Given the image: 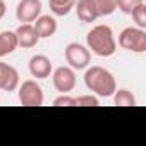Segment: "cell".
I'll return each instance as SVG.
<instances>
[{
	"label": "cell",
	"mask_w": 146,
	"mask_h": 146,
	"mask_svg": "<svg viewBox=\"0 0 146 146\" xmlns=\"http://www.w3.org/2000/svg\"><path fill=\"white\" fill-rule=\"evenodd\" d=\"M84 84L90 91H93L96 96H102V98L112 96L117 90V83H115L113 74L110 70H107L105 67H100V65L86 67Z\"/></svg>",
	"instance_id": "cell-1"
},
{
	"label": "cell",
	"mask_w": 146,
	"mask_h": 146,
	"mask_svg": "<svg viewBox=\"0 0 146 146\" xmlns=\"http://www.w3.org/2000/svg\"><path fill=\"white\" fill-rule=\"evenodd\" d=\"M86 45L88 50H91L98 57H112L117 52V41L113 36V31L107 24H98L91 28L86 35Z\"/></svg>",
	"instance_id": "cell-2"
},
{
	"label": "cell",
	"mask_w": 146,
	"mask_h": 146,
	"mask_svg": "<svg viewBox=\"0 0 146 146\" xmlns=\"http://www.w3.org/2000/svg\"><path fill=\"white\" fill-rule=\"evenodd\" d=\"M119 45L124 50L134 52V53H143L146 52V31L141 28H124L119 35Z\"/></svg>",
	"instance_id": "cell-3"
},
{
	"label": "cell",
	"mask_w": 146,
	"mask_h": 146,
	"mask_svg": "<svg viewBox=\"0 0 146 146\" xmlns=\"http://www.w3.org/2000/svg\"><path fill=\"white\" fill-rule=\"evenodd\" d=\"M64 55H65V62L69 64V67H72L74 70H83L91 62V53H90L88 46L76 43V41H72L65 46Z\"/></svg>",
	"instance_id": "cell-4"
},
{
	"label": "cell",
	"mask_w": 146,
	"mask_h": 146,
	"mask_svg": "<svg viewBox=\"0 0 146 146\" xmlns=\"http://www.w3.org/2000/svg\"><path fill=\"white\" fill-rule=\"evenodd\" d=\"M19 91H17V98L21 102V105L24 107H41L43 102H45V95H43V90L41 86L33 81V79H28L24 81L21 86H17Z\"/></svg>",
	"instance_id": "cell-5"
},
{
	"label": "cell",
	"mask_w": 146,
	"mask_h": 146,
	"mask_svg": "<svg viewBox=\"0 0 146 146\" xmlns=\"http://www.w3.org/2000/svg\"><path fill=\"white\" fill-rule=\"evenodd\" d=\"M52 83L58 93H70L76 88V72L72 67L62 65L52 70Z\"/></svg>",
	"instance_id": "cell-6"
},
{
	"label": "cell",
	"mask_w": 146,
	"mask_h": 146,
	"mask_svg": "<svg viewBox=\"0 0 146 146\" xmlns=\"http://www.w3.org/2000/svg\"><path fill=\"white\" fill-rule=\"evenodd\" d=\"M41 0H19L16 7V17L19 23H35L41 14Z\"/></svg>",
	"instance_id": "cell-7"
},
{
	"label": "cell",
	"mask_w": 146,
	"mask_h": 146,
	"mask_svg": "<svg viewBox=\"0 0 146 146\" xmlns=\"http://www.w3.org/2000/svg\"><path fill=\"white\" fill-rule=\"evenodd\" d=\"M28 67H29V74L33 78H36V79H46V78H50L52 70H53L52 60L46 55H41V53L33 55L29 58Z\"/></svg>",
	"instance_id": "cell-8"
},
{
	"label": "cell",
	"mask_w": 146,
	"mask_h": 146,
	"mask_svg": "<svg viewBox=\"0 0 146 146\" xmlns=\"http://www.w3.org/2000/svg\"><path fill=\"white\" fill-rule=\"evenodd\" d=\"M19 86V72L16 67L0 62V91H14Z\"/></svg>",
	"instance_id": "cell-9"
},
{
	"label": "cell",
	"mask_w": 146,
	"mask_h": 146,
	"mask_svg": "<svg viewBox=\"0 0 146 146\" xmlns=\"http://www.w3.org/2000/svg\"><path fill=\"white\" fill-rule=\"evenodd\" d=\"M17 36V45L23 48H33L38 45L40 36L35 31V26L31 23H21V26L14 31Z\"/></svg>",
	"instance_id": "cell-10"
},
{
	"label": "cell",
	"mask_w": 146,
	"mask_h": 146,
	"mask_svg": "<svg viewBox=\"0 0 146 146\" xmlns=\"http://www.w3.org/2000/svg\"><path fill=\"white\" fill-rule=\"evenodd\" d=\"M33 26H35L36 35L40 36V40L41 38H50V36H53L57 33V21H55L53 16H43V14H40L36 17V21H35Z\"/></svg>",
	"instance_id": "cell-11"
},
{
	"label": "cell",
	"mask_w": 146,
	"mask_h": 146,
	"mask_svg": "<svg viewBox=\"0 0 146 146\" xmlns=\"http://www.w3.org/2000/svg\"><path fill=\"white\" fill-rule=\"evenodd\" d=\"M78 17L81 23H95L100 16L96 12V7L93 4V0H78L76 5H74Z\"/></svg>",
	"instance_id": "cell-12"
},
{
	"label": "cell",
	"mask_w": 146,
	"mask_h": 146,
	"mask_svg": "<svg viewBox=\"0 0 146 146\" xmlns=\"http://www.w3.org/2000/svg\"><path fill=\"white\" fill-rule=\"evenodd\" d=\"M17 36L14 31H2L0 33V58H4L16 52L17 48Z\"/></svg>",
	"instance_id": "cell-13"
},
{
	"label": "cell",
	"mask_w": 146,
	"mask_h": 146,
	"mask_svg": "<svg viewBox=\"0 0 146 146\" xmlns=\"http://www.w3.org/2000/svg\"><path fill=\"white\" fill-rule=\"evenodd\" d=\"M48 5L53 16L64 17L67 16L76 5V0H48Z\"/></svg>",
	"instance_id": "cell-14"
},
{
	"label": "cell",
	"mask_w": 146,
	"mask_h": 146,
	"mask_svg": "<svg viewBox=\"0 0 146 146\" xmlns=\"http://www.w3.org/2000/svg\"><path fill=\"white\" fill-rule=\"evenodd\" d=\"M112 96H113V103L119 105V107H134L136 105V96L125 88L115 90V93Z\"/></svg>",
	"instance_id": "cell-15"
},
{
	"label": "cell",
	"mask_w": 146,
	"mask_h": 146,
	"mask_svg": "<svg viewBox=\"0 0 146 146\" xmlns=\"http://www.w3.org/2000/svg\"><path fill=\"white\" fill-rule=\"evenodd\" d=\"M93 4H95L100 17L112 16L117 11V0H93Z\"/></svg>",
	"instance_id": "cell-16"
},
{
	"label": "cell",
	"mask_w": 146,
	"mask_h": 146,
	"mask_svg": "<svg viewBox=\"0 0 146 146\" xmlns=\"http://www.w3.org/2000/svg\"><path fill=\"white\" fill-rule=\"evenodd\" d=\"M131 16H132V19H134V23H136L137 28L146 29V4L137 5V7L131 12Z\"/></svg>",
	"instance_id": "cell-17"
},
{
	"label": "cell",
	"mask_w": 146,
	"mask_h": 146,
	"mask_svg": "<svg viewBox=\"0 0 146 146\" xmlns=\"http://www.w3.org/2000/svg\"><path fill=\"white\" fill-rule=\"evenodd\" d=\"M141 4H144V0H117V9H120V12L131 16V12Z\"/></svg>",
	"instance_id": "cell-18"
},
{
	"label": "cell",
	"mask_w": 146,
	"mask_h": 146,
	"mask_svg": "<svg viewBox=\"0 0 146 146\" xmlns=\"http://www.w3.org/2000/svg\"><path fill=\"white\" fill-rule=\"evenodd\" d=\"M74 102L78 107H98L100 105V100L96 95H81V96L74 98Z\"/></svg>",
	"instance_id": "cell-19"
},
{
	"label": "cell",
	"mask_w": 146,
	"mask_h": 146,
	"mask_svg": "<svg viewBox=\"0 0 146 146\" xmlns=\"http://www.w3.org/2000/svg\"><path fill=\"white\" fill-rule=\"evenodd\" d=\"M53 105L55 107H74L76 102H74V96H69V93H60V96L53 100Z\"/></svg>",
	"instance_id": "cell-20"
},
{
	"label": "cell",
	"mask_w": 146,
	"mask_h": 146,
	"mask_svg": "<svg viewBox=\"0 0 146 146\" xmlns=\"http://www.w3.org/2000/svg\"><path fill=\"white\" fill-rule=\"evenodd\" d=\"M5 12H7V5H5L4 0H0V19L5 16Z\"/></svg>",
	"instance_id": "cell-21"
}]
</instances>
